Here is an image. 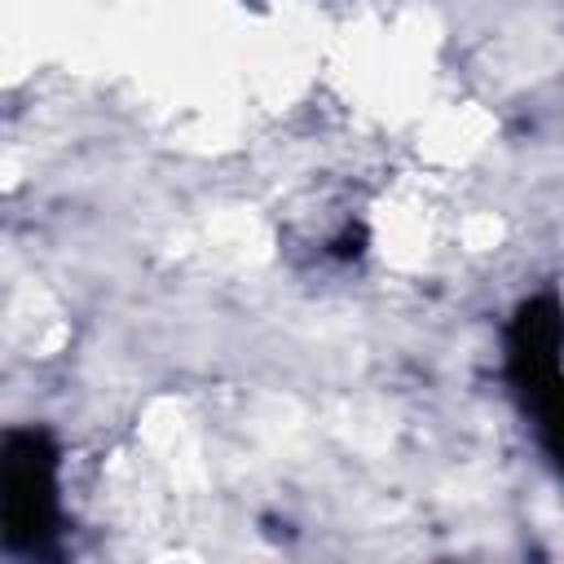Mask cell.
<instances>
[{
    "label": "cell",
    "instance_id": "6da1fadb",
    "mask_svg": "<svg viewBox=\"0 0 564 564\" xmlns=\"http://www.w3.org/2000/svg\"><path fill=\"white\" fill-rule=\"evenodd\" d=\"M560 352H564V313L555 300H529L520 304L511 330H507V366L511 383L520 388L524 405L538 419V436L555 467L564 471V375H560Z\"/></svg>",
    "mask_w": 564,
    "mask_h": 564
},
{
    "label": "cell",
    "instance_id": "7a4b0ae2",
    "mask_svg": "<svg viewBox=\"0 0 564 564\" xmlns=\"http://www.w3.org/2000/svg\"><path fill=\"white\" fill-rule=\"evenodd\" d=\"M0 516L13 551H35L57 520V454L44 432H13L0 458Z\"/></svg>",
    "mask_w": 564,
    "mask_h": 564
},
{
    "label": "cell",
    "instance_id": "3957f363",
    "mask_svg": "<svg viewBox=\"0 0 564 564\" xmlns=\"http://www.w3.org/2000/svg\"><path fill=\"white\" fill-rule=\"evenodd\" d=\"M357 251H361V229H352V234H344L335 242V256H357Z\"/></svg>",
    "mask_w": 564,
    "mask_h": 564
}]
</instances>
